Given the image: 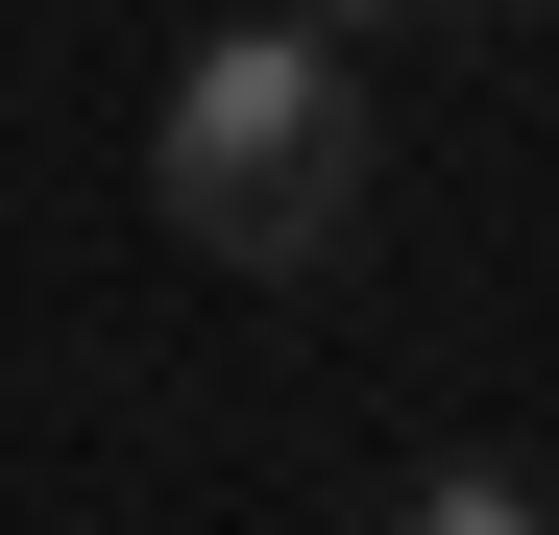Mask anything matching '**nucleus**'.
I'll return each instance as SVG.
<instances>
[{
  "label": "nucleus",
  "mask_w": 559,
  "mask_h": 535,
  "mask_svg": "<svg viewBox=\"0 0 559 535\" xmlns=\"http://www.w3.org/2000/svg\"><path fill=\"white\" fill-rule=\"evenodd\" d=\"M146 195L219 268H341L365 243V73L317 25H195L170 49V122H146Z\"/></svg>",
  "instance_id": "obj_1"
},
{
  "label": "nucleus",
  "mask_w": 559,
  "mask_h": 535,
  "mask_svg": "<svg viewBox=\"0 0 559 535\" xmlns=\"http://www.w3.org/2000/svg\"><path fill=\"white\" fill-rule=\"evenodd\" d=\"M414 535H559V511H535V463H438V487H414Z\"/></svg>",
  "instance_id": "obj_2"
},
{
  "label": "nucleus",
  "mask_w": 559,
  "mask_h": 535,
  "mask_svg": "<svg viewBox=\"0 0 559 535\" xmlns=\"http://www.w3.org/2000/svg\"><path fill=\"white\" fill-rule=\"evenodd\" d=\"M365 25H487V0H317V49H365Z\"/></svg>",
  "instance_id": "obj_3"
}]
</instances>
